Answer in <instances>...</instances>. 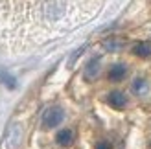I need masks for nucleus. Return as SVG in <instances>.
<instances>
[{
	"mask_svg": "<svg viewBox=\"0 0 151 149\" xmlns=\"http://www.w3.org/2000/svg\"><path fill=\"white\" fill-rule=\"evenodd\" d=\"M63 118H65V112H63L61 107H50V109L44 110V114H42V125L46 129L57 127V125L63 122Z\"/></svg>",
	"mask_w": 151,
	"mask_h": 149,
	"instance_id": "f257e3e1",
	"label": "nucleus"
},
{
	"mask_svg": "<svg viewBox=\"0 0 151 149\" xmlns=\"http://www.w3.org/2000/svg\"><path fill=\"white\" fill-rule=\"evenodd\" d=\"M22 140V127L19 123H13L9 129H7V136H6V145L7 149H15Z\"/></svg>",
	"mask_w": 151,
	"mask_h": 149,
	"instance_id": "f03ea898",
	"label": "nucleus"
},
{
	"mask_svg": "<svg viewBox=\"0 0 151 149\" xmlns=\"http://www.w3.org/2000/svg\"><path fill=\"white\" fill-rule=\"evenodd\" d=\"M100 64H101L100 57H92V59H90V61L87 63V66H85V77L87 79H96L98 74H100Z\"/></svg>",
	"mask_w": 151,
	"mask_h": 149,
	"instance_id": "7ed1b4c3",
	"label": "nucleus"
},
{
	"mask_svg": "<svg viewBox=\"0 0 151 149\" xmlns=\"http://www.w3.org/2000/svg\"><path fill=\"white\" fill-rule=\"evenodd\" d=\"M107 101H109V105H111V107H114V109H122V107H125L127 98H125V94H124V92L114 90V92H111V94H109Z\"/></svg>",
	"mask_w": 151,
	"mask_h": 149,
	"instance_id": "20e7f679",
	"label": "nucleus"
},
{
	"mask_svg": "<svg viewBox=\"0 0 151 149\" xmlns=\"http://www.w3.org/2000/svg\"><path fill=\"white\" fill-rule=\"evenodd\" d=\"M55 142L59 145H63V147L70 145L74 142V133H72V129H61V131L57 133V136H55Z\"/></svg>",
	"mask_w": 151,
	"mask_h": 149,
	"instance_id": "39448f33",
	"label": "nucleus"
},
{
	"mask_svg": "<svg viewBox=\"0 0 151 149\" xmlns=\"http://www.w3.org/2000/svg\"><path fill=\"white\" fill-rule=\"evenodd\" d=\"M125 74H127V68H125V64H112L111 66V70H109V79L111 81H120V79H124L125 77Z\"/></svg>",
	"mask_w": 151,
	"mask_h": 149,
	"instance_id": "423d86ee",
	"label": "nucleus"
},
{
	"mask_svg": "<svg viewBox=\"0 0 151 149\" xmlns=\"http://www.w3.org/2000/svg\"><path fill=\"white\" fill-rule=\"evenodd\" d=\"M124 46H125V42L122 39H118V37H111V39L103 41V48L107 52H120Z\"/></svg>",
	"mask_w": 151,
	"mask_h": 149,
	"instance_id": "0eeeda50",
	"label": "nucleus"
},
{
	"mask_svg": "<svg viewBox=\"0 0 151 149\" xmlns=\"http://www.w3.org/2000/svg\"><path fill=\"white\" fill-rule=\"evenodd\" d=\"M133 54L138 55V57H149L151 55V44L149 42H137L133 46Z\"/></svg>",
	"mask_w": 151,
	"mask_h": 149,
	"instance_id": "6e6552de",
	"label": "nucleus"
},
{
	"mask_svg": "<svg viewBox=\"0 0 151 149\" xmlns=\"http://www.w3.org/2000/svg\"><path fill=\"white\" fill-rule=\"evenodd\" d=\"M131 88H133V92H134V94H138V96L146 94V92H147V83H146V79H142V77L134 79V83H133Z\"/></svg>",
	"mask_w": 151,
	"mask_h": 149,
	"instance_id": "1a4fd4ad",
	"label": "nucleus"
},
{
	"mask_svg": "<svg viewBox=\"0 0 151 149\" xmlns=\"http://www.w3.org/2000/svg\"><path fill=\"white\" fill-rule=\"evenodd\" d=\"M96 149H111V144L103 140V142H98V144H96Z\"/></svg>",
	"mask_w": 151,
	"mask_h": 149,
	"instance_id": "9d476101",
	"label": "nucleus"
}]
</instances>
